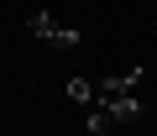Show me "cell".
<instances>
[{
  "instance_id": "6da1fadb",
  "label": "cell",
  "mask_w": 157,
  "mask_h": 136,
  "mask_svg": "<svg viewBox=\"0 0 157 136\" xmlns=\"http://www.w3.org/2000/svg\"><path fill=\"white\" fill-rule=\"evenodd\" d=\"M136 84H141V68H121V74H110V79H100V84H94L89 105H100V110H115V105L136 100Z\"/></svg>"
},
{
  "instance_id": "7a4b0ae2",
  "label": "cell",
  "mask_w": 157,
  "mask_h": 136,
  "mask_svg": "<svg viewBox=\"0 0 157 136\" xmlns=\"http://www.w3.org/2000/svg\"><path fill=\"white\" fill-rule=\"evenodd\" d=\"M32 37L47 42V47H58V52H73L78 42H84V37H78V26H58L52 11H37V16H32Z\"/></svg>"
},
{
  "instance_id": "3957f363",
  "label": "cell",
  "mask_w": 157,
  "mask_h": 136,
  "mask_svg": "<svg viewBox=\"0 0 157 136\" xmlns=\"http://www.w3.org/2000/svg\"><path fill=\"white\" fill-rule=\"evenodd\" d=\"M115 126H121V120H115V115H110V110H100V105H94V110H89V136H110V131H115Z\"/></svg>"
},
{
  "instance_id": "277c9868",
  "label": "cell",
  "mask_w": 157,
  "mask_h": 136,
  "mask_svg": "<svg viewBox=\"0 0 157 136\" xmlns=\"http://www.w3.org/2000/svg\"><path fill=\"white\" fill-rule=\"evenodd\" d=\"M89 94H94L89 79H68V100H73V105H89Z\"/></svg>"
}]
</instances>
